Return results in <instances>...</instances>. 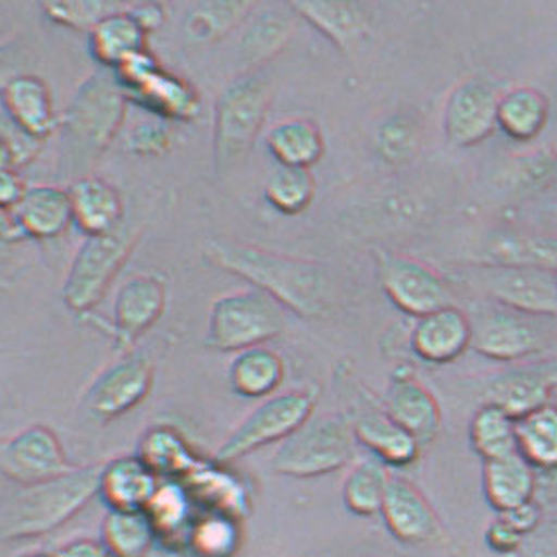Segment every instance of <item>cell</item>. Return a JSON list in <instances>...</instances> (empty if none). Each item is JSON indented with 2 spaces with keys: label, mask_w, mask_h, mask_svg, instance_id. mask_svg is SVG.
<instances>
[{
  "label": "cell",
  "mask_w": 557,
  "mask_h": 557,
  "mask_svg": "<svg viewBox=\"0 0 557 557\" xmlns=\"http://www.w3.org/2000/svg\"><path fill=\"white\" fill-rule=\"evenodd\" d=\"M203 255L209 264L267 292L284 310L301 318H320L327 311L330 280L325 269L313 260L278 255L231 238L209 240Z\"/></svg>",
  "instance_id": "cell-1"
},
{
  "label": "cell",
  "mask_w": 557,
  "mask_h": 557,
  "mask_svg": "<svg viewBox=\"0 0 557 557\" xmlns=\"http://www.w3.org/2000/svg\"><path fill=\"white\" fill-rule=\"evenodd\" d=\"M128 95L113 70L91 73L60 119V172L73 182L91 176L95 164L123 126Z\"/></svg>",
  "instance_id": "cell-2"
},
{
  "label": "cell",
  "mask_w": 557,
  "mask_h": 557,
  "mask_svg": "<svg viewBox=\"0 0 557 557\" xmlns=\"http://www.w3.org/2000/svg\"><path fill=\"white\" fill-rule=\"evenodd\" d=\"M101 485L103 467H75L52 481L18 486L2 503L0 536L14 542L53 532L101 495Z\"/></svg>",
  "instance_id": "cell-3"
},
{
  "label": "cell",
  "mask_w": 557,
  "mask_h": 557,
  "mask_svg": "<svg viewBox=\"0 0 557 557\" xmlns=\"http://www.w3.org/2000/svg\"><path fill=\"white\" fill-rule=\"evenodd\" d=\"M270 83L264 73H243L219 94L213 114V164L219 176L247 160L269 114Z\"/></svg>",
  "instance_id": "cell-4"
},
{
  "label": "cell",
  "mask_w": 557,
  "mask_h": 557,
  "mask_svg": "<svg viewBox=\"0 0 557 557\" xmlns=\"http://www.w3.org/2000/svg\"><path fill=\"white\" fill-rule=\"evenodd\" d=\"M284 325V308L267 292H228L211 306L207 347L223 352L247 351L278 337Z\"/></svg>",
  "instance_id": "cell-5"
},
{
  "label": "cell",
  "mask_w": 557,
  "mask_h": 557,
  "mask_svg": "<svg viewBox=\"0 0 557 557\" xmlns=\"http://www.w3.org/2000/svg\"><path fill=\"white\" fill-rule=\"evenodd\" d=\"M355 442L351 420L337 413L311 418L282 442L272 471L294 479L327 475L351 461Z\"/></svg>",
  "instance_id": "cell-6"
},
{
  "label": "cell",
  "mask_w": 557,
  "mask_h": 557,
  "mask_svg": "<svg viewBox=\"0 0 557 557\" xmlns=\"http://www.w3.org/2000/svg\"><path fill=\"white\" fill-rule=\"evenodd\" d=\"M136 237L128 228H116L109 235L85 238L63 282V304L75 313L94 310L124 262L131 259Z\"/></svg>",
  "instance_id": "cell-7"
},
{
  "label": "cell",
  "mask_w": 557,
  "mask_h": 557,
  "mask_svg": "<svg viewBox=\"0 0 557 557\" xmlns=\"http://www.w3.org/2000/svg\"><path fill=\"white\" fill-rule=\"evenodd\" d=\"M315 400L310 393L289 391L272 396L248 413L227 442L215 454L218 463H233L247 455L276 442L288 440L304 423L313 418Z\"/></svg>",
  "instance_id": "cell-8"
},
{
  "label": "cell",
  "mask_w": 557,
  "mask_h": 557,
  "mask_svg": "<svg viewBox=\"0 0 557 557\" xmlns=\"http://www.w3.org/2000/svg\"><path fill=\"white\" fill-rule=\"evenodd\" d=\"M128 95L162 119L194 121L199 114V97L182 77L162 70L148 52L138 53L114 70Z\"/></svg>",
  "instance_id": "cell-9"
},
{
  "label": "cell",
  "mask_w": 557,
  "mask_h": 557,
  "mask_svg": "<svg viewBox=\"0 0 557 557\" xmlns=\"http://www.w3.org/2000/svg\"><path fill=\"white\" fill-rule=\"evenodd\" d=\"M376 260L382 289L398 310L420 320L451 306L444 280L420 260L394 252H379Z\"/></svg>",
  "instance_id": "cell-10"
},
{
  "label": "cell",
  "mask_w": 557,
  "mask_h": 557,
  "mask_svg": "<svg viewBox=\"0 0 557 557\" xmlns=\"http://www.w3.org/2000/svg\"><path fill=\"white\" fill-rule=\"evenodd\" d=\"M152 381V361L143 352H126L95 379L83 398V406L95 420H114L145 400Z\"/></svg>",
  "instance_id": "cell-11"
},
{
  "label": "cell",
  "mask_w": 557,
  "mask_h": 557,
  "mask_svg": "<svg viewBox=\"0 0 557 557\" xmlns=\"http://www.w3.org/2000/svg\"><path fill=\"white\" fill-rule=\"evenodd\" d=\"M0 465L2 475L18 486L52 481L75 469L67 463L58 435L46 425H32L12 435L2 445Z\"/></svg>",
  "instance_id": "cell-12"
},
{
  "label": "cell",
  "mask_w": 557,
  "mask_h": 557,
  "mask_svg": "<svg viewBox=\"0 0 557 557\" xmlns=\"http://www.w3.org/2000/svg\"><path fill=\"white\" fill-rule=\"evenodd\" d=\"M486 289L503 306L528 315H557V272L530 264L488 270Z\"/></svg>",
  "instance_id": "cell-13"
},
{
  "label": "cell",
  "mask_w": 557,
  "mask_h": 557,
  "mask_svg": "<svg viewBox=\"0 0 557 557\" xmlns=\"http://www.w3.org/2000/svg\"><path fill=\"white\" fill-rule=\"evenodd\" d=\"M498 99L486 83H459L445 101V138L463 148L483 143L498 126Z\"/></svg>",
  "instance_id": "cell-14"
},
{
  "label": "cell",
  "mask_w": 557,
  "mask_h": 557,
  "mask_svg": "<svg viewBox=\"0 0 557 557\" xmlns=\"http://www.w3.org/2000/svg\"><path fill=\"white\" fill-rule=\"evenodd\" d=\"M164 308L165 284L158 274H140L124 282L113 308L116 351H131L136 341L162 318Z\"/></svg>",
  "instance_id": "cell-15"
},
{
  "label": "cell",
  "mask_w": 557,
  "mask_h": 557,
  "mask_svg": "<svg viewBox=\"0 0 557 557\" xmlns=\"http://www.w3.org/2000/svg\"><path fill=\"white\" fill-rule=\"evenodd\" d=\"M4 237L53 238L73 221L70 189L58 186H30L21 201L4 211Z\"/></svg>",
  "instance_id": "cell-16"
},
{
  "label": "cell",
  "mask_w": 557,
  "mask_h": 557,
  "mask_svg": "<svg viewBox=\"0 0 557 557\" xmlns=\"http://www.w3.org/2000/svg\"><path fill=\"white\" fill-rule=\"evenodd\" d=\"M410 343L422 361L451 362L473 343V323L459 308L445 306L416 321Z\"/></svg>",
  "instance_id": "cell-17"
},
{
  "label": "cell",
  "mask_w": 557,
  "mask_h": 557,
  "mask_svg": "<svg viewBox=\"0 0 557 557\" xmlns=\"http://www.w3.org/2000/svg\"><path fill=\"white\" fill-rule=\"evenodd\" d=\"M384 410L420 445L430 444L442 425L434 394L408 374L393 376L384 394Z\"/></svg>",
  "instance_id": "cell-18"
},
{
  "label": "cell",
  "mask_w": 557,
  "mask_h": 557,
  "mask_svg": "<svg viewBox=\"0 0 557 557\" xmlns=\"http://www.w3.org/2000/svg\"><path fill=\"white\" fill-rule=\"evenodd\" d=\"M381 515L391 534L404 544H425L440 534V522L430 503L400 476H391Z\"/></svg>",
  "instance_id": "cell-19"
},
{
  "label": "cell",
  "mask_w": 557,
  "mask_h": 557,
  "mask_svg": "<svg viewBox=\"0 0 557 557\" xmlns=\"http://www.w3.org/2000/svg\"><path fill=\"white\" fill-rule=\"evenodd\" d=\"M557 374L546 367H522L500 372L488 381L486 404H495L515 420L546 406Z\"/></svg>",
  "instance_id": "cell-20"
},
{
  "label": "cell",
  "mask_w": 557,
  "mask_h": 557,
  "mask_svg": "<svg viewBox=\"0 0 557 557\" xmlns=\"http://www.w3.org/2000/svg\"><path fill=\"white\" fill-rule=\"evenodd\" d=\"M2 104L7 119L32 138L44 140L58 126L52 95L36 75H16L2 87Z\"/></svg>",
  "instance_id": "cell-21"
},
{
  "label": "cell",
  "mask_w": 557,
  "mask_h": 557,
  "mask_svg": "<svg viewBox=\"0 0 557 557\" xmlns=\"http://www.w3.org/2000/svg\"><path fill=\"white\" fill-rule=\"evenodd\" d=\"M73 221L87 237L109 235L121 228L124 218L123 197L103 177L87 176L72 182Z\"/></svg>",
  "instance_id": "cell-22"
},
{
  "label": "cell",
  "mask_w": 557,
  "mask_h": 557,
  "mask_svg": "<svg viewBox=\"0 0 557 557\" xmlns=\"http://www.w3.org/2000/svg\"><path fill=\"white\" fill-rule=\"evenodd\" d=\"M158 493V479L145 457H119L103 467L101 496L111 510H145Z\"/></svg>",
  "instance_id": "cell-23"
},
{
  "label": "cell",
  "mask_w": 557,
  "mask_h": 557,
  "mask_svg": "<svg viewBox=\"0 0 557 557\" xmlns=\"http://www.w3.org/2000/svg\"><path fill=\"white\" fill-rule=\"evenodd\" d=\"M476 352L495 361H517L537 349V333L528 321L510 313H491L473 325Z\"/></svg>",
  "instance_id": "cell-24"
},
{
  "label": "cell",
  "mask_w": 557,
  "mask_h": 557,
  "mask_svg": "<svg viewBox=\"0 0 557 557\" xmlns=\"http://www.w3.org/2000/svg\"><path fill=\"white\" fill-rule=\"evenodd\" d=\"M352 432L359 444L379 457V461L393 467L412 463L420 451V444L403 430L386 410H367L351 420Z\"/></svg>",
  "instance_id": "cell-25"
},
{
  "label": "cell",
  "mask_w": 557,
  "mask_h": 557,
  "mask_svg": "<svg viewBox=\"0 0 557 557\" xmlns=\"http://www.w3.org/2000/svg\"><path fill=\"white\" fill-rule=\"evenodd\" d=\"M289 9L304 16L343 52L352 50L369 32V18L355 2H294Z\"/></svg>",
  "instance_id": "cell-26"
},
{
  "label": "cell",
  "mask_w": 557,
  "mask_h": 557,
  "mask_svg": "<svg viewBox=\"0 0 557 557\" xmlns=\"http://www.w3.org/2000/svg\"><path fill=\"white\" fill-rule=\"evenodd\" d=\"M89 48L101 67L114 72L131 58L146 52V32L128 9H124L107 16L89 32Z\"/></svg>",
  "instance_id": "cell-27"
},
{
  "label": "cell",
  "mask_w": 557,
  "mask_h": 557,
  "mask_svg": "<svg viewBox=\"0 0 557 557\" xmlns=\"http://www.w3.org/2000/svg\"><path fill=\"white\" fill-rule=\"evenodd\" d=\"M485 493L488 503L503 515L532 503L534 467L520 451L485 461Z\"/></svg>",
  "instance_id": "cell-28"
},
{
  "label": "cell",
  "mask_w": 557,
  "mask_h": 557,
  "mask_svg": "<svg viewBox=\"0 0 557 557\" xmlns=\"http://www.w3.org/2000/svg\"><path fill=\"white\" fill-rule=\"evenodd\" d=\"M270 154L278 160L280 165L289 168H308L320 162L325 143L320 126L310 119H284L274 124L267 136Z\"/></svg>",
  "instance_id": "cell-29"
},
{
  "label": "cell",
  "mask_w": 557,
  "mask_h": 557,
  "mask_svg": "<svg viewBox=\"0 0 557 557\" xmlns=\"http://www.w3.org/2000/svg\"><path fill=\"white\" fill-rule=\"evenodd\" d=\"M284 361L278 352L252 347L237 352L228 367V382L235 393L245 398H262L278 388L284 381Z\"/></svg>",
  "instance_id": "cell-30"
},
{
  "label": "cell",
  "mask_w": 557,
  "mask_h": 557,
  "mask_svg": "<svg viewBox=\"0 0 557 557\" xmlns=\"http://www.w3.org/2000/svg\"><path fill=\"white\" fill-rule=\"evenodd\" d=\"M546 95L534 87H517L498 99V128L515 140L536 138L547 124Z\"/></svg>",
  "instance_id": "cell-31"
},
{
  "label": "cell",
  "mask_w": 557,
  "mask_h": 557,
  "mask_svg": "<svg viewBox=\"0 0 557 557\" xmlns=\"http://www.w3.org/2000/svg\"><path fill=\"white\" fill-rule=\"evenodd\" d=\"M518 451L536 469H557V406L546 404L517 420Z\"/></svg>",
  "instance_id": "cell-32"
},
{
  "label": "cell",
  "mask_w": 557,
  "mask_h": 557,
  "mask_svg": "<svg viewBox=\"0 0 557 557\" xmlns=\"http://www.w3.org/2000/svg\"><path fill=\"white\" fill-rule=\"evenodd\" d=\"M101 530L103 542L114 557H143L156 536L154 524L146 510H111Z\"/></svg>",
  "instance_id": "cell-33"
},
{
  "label": "cell",
  "mask_w": 557,
  "mask_h": 557,
  "mask_svg": "<svg viewBox=\"0 0 557 557\" xmlns=\"http://www.w3.org/2000/svg\"><path fill=\"white\" fill-rule=\"evenodd\" d=\"M471 444L485 461L518 454L517 420L495 404H485L471 422Z\"/></svg>",
  "instance_id": "cell-34"
},
{
  "label": "cell",
  "mask_w": 557,
  "mask_h": 557,
  "mask_svg": "<svg viewBox=\"0 0 557 557\" xmlns=\"http://www.w3.org/2000/svg\"><path fill=\"white\" fill-rule=\"evenodd\" d=\"M391 475L379 459H369L352 467L343 485V500L352 515L374 517L381 515Z\"/></svg>",
  "instance_id": "cell-35"
},
{
  "label": "cell",
  "mask_w": 557,
  "mask_h": 557,
  "mask_svg": "<svg viewBox=\"0 0 557 557\" xmlns=\"http://www.w3.org/2000/svg\"><path fill=\"white\" fill-rule=\"evenodd\" d=\"M264 197L284 215H296L310 207L315 197V180L308 168L280 165L264 184Z\"/></svg>",
  "instance_id": "cell-36"
},
{
  "label": "cell",
  "mask_w": 557,
  "mask_h": 557,
  "mask_svg": "<svg viewBox=\"0 0 557 557\" xmlns=\"http://www.w3.org/2000/svg\"><path fill=\"white\" fill-rule=\"evenodd\" d=\"M248 11V2H199L187 12V38L199 44L219 40Z\"/></svg>",
  "instance_id": "cell-37"
},
{
  "label": "cell",
  "mask_w": 557,
  "mask_h": 557,
  "mask_svg": "<svg viewBox=\"0 0 557 557\" xmlns=\"http://www.w3.org/2000/svg\"><path fill=\"white\" fill-rule=\"evenodd\" d=\"M292 24L280 12L269 11L260 16L248 28L247 36L243 40V52L247 53L250 62L269 60L272 53L280 52L282 46L288 41Z\"/></svg>",
  "instance_id": "cell-38"
},
{
  "label": "cell",
  "mask_w": 557,
  "mask_h": 557,
  "mask_svg": "<svg viewBox=\"0 0 557 557\" xmlns=\"http://www.w3.org/2000/svg\"><path fill=\"white\" fill-rule=\"evenodd\" d=\"M41 11L50 21L58 22L62 26L73 28V30H94L99 22L104 21L114 12L124 11L123 4L119 2H95V0H85V2H41Z\"/></svg>",
  "instance_id": "cell-39"
},
{
  "label": "cell",
  "mask_w": 557,
  "mask_h": 557,
  "mask_svg": "<svg viewBox=\"0 0 557 557\" xmlns=\"http://www.w3.org/2000/svg\"><path fill=\"white\" fill-rule=\"evenodd\" d=\"M379 148L391 162H404L412 158L418 148V128L408 116H393L379 131Z\"/></svg>",
  "instance_id": "cell-40"
},
{
  "label": "cell",
  "mask_w": 557,
  "mask_h": 557,
  "mask_svg": "<svg viewBox=\"0 0 557 557\" xmlns=\"http://www.w3.org/2000/svg\"><path fill=\"white\" fill-rule=\"evenodd\" d=\"M40 148V140L32 138L21 131L16 124H12L9 119L4 121L2 128V170H14L28 164L32 158L36 156Z\"/></svg>",
  "instance_id": "cell-41"
},
{
  "label": "cell",
  "mask_w": 557,
  "mask_h": 557,
  "mask_svg": "<svg viewBox=\"0 0 557 557\" xmlns=\"http://www.w3.org/2000/svg\"><path fill=\"white\" fill-rule=\"evenodd\" d=\"M172 136L164 123H143L133 128L128 136V148L131 152L140 156L164 154L170 148Z\"/></svg>",
  "instance_id": "cell-42"
},
{
  "label": "cell",
  "mask_w": 557,
  "mask_h": 557,
  "mask_svg": "<svg viewBox=\"0 0 557 557\" xmlns=\"http://www.w3.org/2000/svg\"><path fill=\"white\" fill-rule=\"evenodd\" d=\"M55 557H114L113 552L107 547L103 540H91V537H79L70 544L60 547Z\"/></svg>",
  "instance_id": "cell-43"
},
{
  "label": "cell",
  "mask_w": 557,
  "mask_h": 557,
  "mask_svg": "<svg viewBox=\"0 0 557 557\" xmlns=\"http://www.w3.org/2000/svg\"><path fill=\"white\" fill-rule=\"evenodd\" d=\"M28 187L24 186L21 176L14 170H2L0 174V201L4 211L12 209L21 201Z\"/></svg>",
  "instance_id": "cell-44"
},
{
  "label": "cell",
  "mask_w": 557,
  "mask_h": 557,
  "mask_svg": "<svg viewBox=\"0 0 557 557\" xmlns=\"http://www.w3.org/2000/svg\"><path fill=\"white\" fill-rule=\"evenodd\" d=\"M128 12L143 26V30L146 34L156 30L164 22V9L160 4H156V2H140V4H135V7H128Z\"/></svg>",
  "instance_id": "cell-45"
},
{
  "label": "cell",
  "mask_w": 557,
  "mask_h": 557,
  "mask_svg": "<svg viewBox=\"0 0 557 557\" xmlns=\"http://www.w3.org/2000/svg\"><path fill=\"white\" fill-rule=\"evenodd\" d=\"M537 518H540V512H537L536 506L532 505V503H528V505L520 506L517 510H510V512L503 515V520H505L506 524L515 528L518 534L528 532V530L536 527Z\"/></svg>",
  "instance_id": "cell-46"
},
{
  "label": "cell",
  "mask_w": 557,
  "mask_h": 557,
  "mask_svg": "<svg viewBox=\"0 0 557 557\" xmlns=\"http://www.w3.org/2000/svg\"><path fill=\"white\" fill-rule=\"evenodd\" d=\"M486 540L496 549H512V547H517L520 534L515 528L508 527L505 520H498L493 527L488 528Z\"/></svg>",
  "instance_id": "cell-47"
},
{
  "label": "cell",
  "mask_w": 557,
  "mask_h": 557,
  "mask_svg": "<svg viewBox=\"0 0 557 557\" xmlns=\"http://www.w3.org/2000/svg\"><path fill=\"white\" fill-rule=\"evenodd\" d=\"M26 557H55V556H46V554H32V556Z\"/></svg>",
  "instance_id": "cell-48"
},
{
  "label": "cell",
  "mask_w": 557,
  "mask_h": 557,
  "mask_svg": "<svg viewBox=\"0 0 557 557\" xmlns=\"http://www.w3.org/2000/svg\"><path fill=\"white\" fill-rule=\"evenodd\" d=\"M556 272H557V270H556Z\"/></svg>",
  "instance_id": "cell-49"
}]
</instances>
